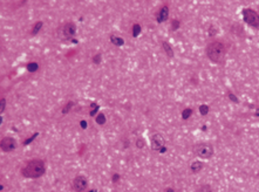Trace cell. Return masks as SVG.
I'll return each mask as SVG.
<instances>
[{
  "mask_svg": "<svg viewBox=\"0 0 259 192\" xmlns=\"http://www.w3.org/2000/svg\"><path fill=\"white\" fill-rule=\"evenodd\" d=\"M45 173V163L41 159H32L21 169V175L27 178H39Z\"/></svg>",
  "mask_w": 259,
  "mask_h": 192,
  "instance_id": "obj_1",
  "label": "cell"
},
{
  "mask_svg": "<svg viewBox=\"0 0 259 192\" xmlns=\"http://www.w3.org/2000/svg\"><path fill=\"white\" fill-rule=\"evenodd\" d=\"M5 110V99H1V113Z\"/></svg>",
  "mask_w": 259,
  "mask_h": 192,
  "instance_id": "obj_25",
  "label": "cell"
},
{
  "mask_svg": "<svg viewBox=\"0 0 259 192\" xmlns=\"http://www.w3.org/2000/svg\"><path fill=\"white\" fill-rule=\"evenodd\" d=\"M139 33H141V26H139V24H135L133 27V35L134 36H137Z\"/></svg>",
  "mask_w": 259,
  "mask_h": 192,
  "instance_id": "obj_17",
  "label": "cell"
},
{
  "mask_svg": "<svg viewBox=\"0 0 259 192\" xmlns=\"http://www.w3.org/2000/svg\"><path fill=\"white\" fill-rule=\"evenodd\" d=\"M93 60H94V62H95V63H99L100 60H101V55H100V54H96V55L93 58Z\"/></svg>",
  "mask_w": 259,
  "mask_h": 192,
  "instance_id": "obj_24",
  "label": "cell"
},
{
  "mask_svg": "<svg viewBox=\"0 0 259 192\" xmlns=\"http://www.w3.org/2000/svg\"><path fill=\"white\" fill-rule=\"evenodd\" d=\"M99 110V106L96 104V103H92V110L89 111V114H90V116H94L95 114H96V111Z\"/></svg>",
  "mask_w": 259,
  "mask_h": 192,
  "instance_id": "obj_18",
  "label": "cell"
},
{
  "mask_svg": "<svg viewBox=\"0 0 259 192\" xmlns=\"http://www.w3.org/2000/svg\"><path fill=\"white\" fill-rule=\"evenodd\" d=\"M202 169H203V164H202L200 162H198V160L192 162V163H191V165H190V170H191L193 173H198Z\"/></svg>",
  "mask_w": 259,
  "mask_h": 192,
  "instance_id": "obj_10",
  "label": "cell"
},
{
  "mask_svg": "<svg viewBox=\"0 0 259 192\" xmlns=\"http://www.w3.org/2000/svg\"><path fill=\"white\" fill-rule=\"evenodd\" d=\"M110 41L113 42L115 46H122V45L124 43V40L122 39V38L116 36L115 34H112V35H110Z\"/></svg>",
  "mask_w": 259,
  "mask_h": 192,
  "instance_id": "obj_12",
  "label": "cell"
},
{
  "mask_svg": "<svg viewBox=\"0 0 259 192\" xmlns=\"http://www.w3.org/2000/svg\"><path fill=\"white\" fill-rule=\"evenodd\" d=\"M173 29H177L178 28V26H179V22H178V20H173Z\"/></svg>",
  "mask_w": 259,
  "mask_h": 192,
  "instance_id": "obj_22",
  "label": "cell"
},
{
  "mask_svg": "<svg viewBox=\"0 0 259 192\" xmlns=\"http://www.w3.org/2000/svg\"><path fill=\"white\" fill-rule=\"evenodd\" d=\"M191 114H192V109H191V108L184 109L183 113H182V117H183V119H188L190 116H191Z\"/></svg>",
  "mask_w": 259,
  "mask_h": 192,
  "instance_id": "obj_15",
  "label": "cell"
},
{
  "mask_svg": "<svg viewBox=\"0 0 259 192\" xmlns=\"http://www.w3.org/2000/svg\"><path fill=\"white\" fill-rule=\"evenodd\" d=\"M243 18L247 25L252 27H259V14L251 8H246L243 11Z\"/></svg>",
  "mask_w": 259,
  "mask_h": 192,
  "instance_id": "obj_5",
  "label": "cell"
},
{
  "mask_svg": "<svg viewBox=\"0 0 259 192\" xmlns=\"http://www.w3.org/2000/svg\"><path fill=\"white\" fill-rule=\"evenodd\" d=\"M119 179H120V176L117 175V173H115V175L113 176V182H114V183H116Z\"/></svg>",
  "mask_w": 259,
  "mask_h": 192,
  "instance_id": "obj_26",
  "label": "cell"
},
{
  "mask_svg": "<svg viewBox=\"0 0 259 192\" xmlns=\"http://www.w3.org/2000/svg\"><path fill=\"white\" fill-rule=\"evenodd\" d=\"M81 126H82V128H83V129H86V128H87V123L85 122V121H81Z\"/></svg>",
  "mask_w": 259,
  "mask_h": 192,
  "instance_id": "obj_28",
  "label": "cell"
},
{
  "mask_svg": "<svg viewBox=\"0 0 259 192\" xmlns=\"http://www.w3.org/2000/svg\"><path fill=\"white\" fill-rule=\"evenodd\" d=\"M76 33V26L74 22H66L59 28V38L62 40L72 39Z\"/></svg>",
  "mask_w": 259,
  "mask_h": 192,
  "instance_id": "obj_3",
  "label": "cell"
},
{
  "mask_svg": "<svg viewBox=\"0 0 259 192\" xmlns=\"http://www.w3.org/2000/svg\"><path fill=\"white\" fill-rule=\"evenodd\" d=\"M199 111H200V114H202V115H206V114L209 113V107L205 106V104L200 106V107H199Z\"/></svg>",
  "mask_w": 259,
  "mask_h": 192,
  "instance_id": "obj_19",
  "label": "cell"
},
{
  "mask_svg": "<svg viewBox=\"0 0 259 192\" xmlns=\"http://www.w3.org/2000/svg\"><path fill=\"white\" fill-rule=\"evenodd\" d=\"M88 192H97V191H96L95 189H92V190H89V191H88Z\"/></svg>",
  "mask_w": 259,
  "mask_h": 192,
  "instance_id": "obj_30",
  "label": "cell"
},
{
  "mask_svg": "<svg viewBox=\"0 0 259 192\" xmlns=\"http://www.w3.org/2000/svg\"><path fill=\"white\" fill-rule=\"evenodd\" d=\"M168 17H169V7L164 5V6L161 7L159 12L156 14V20H157L158 24H162V22L168 20Z\"/></svg>",
  "mask_w": 259,
  "mask_h": 192,
  "instance_id": "obj_9",
  "label": "cell"
},
{
  "mask_svg": "<svg viewBox=\"0 0 259 192\" xmlns=\"http://www.w3.org/2000/svg\"><path fill=\"white\" fill-rule=\"evenodd\" d=\"M88 186V180L85 176H76L73 180V187L76 192H83Z\"/></svg>",
  "mask_w": 259,
  "mask_h": 192,
  "instance_id": "obj_7",
  "label": "cell"
},
{
  "mask_svg": "<svg viewBox=\"0 0 259 192\" xmlns=\"http://www.w3.org/2000/svg\"><path fill=\"white\" fill-rule=\"evenodd\" d=\"M166 146V141L161 134H154L151 136V149L154 151H161Z\"/></svg>",
  "mask_w": 259,
  "mask_h": 192,
  "instance_id": "obj_6",
  "label": "cell"
},
{
  "mask_svg": "<svg viewBox=\"0 0 259 192\" xmlns=\"http://www.w3.org/2000/svg\"><path fill=\"white\" fill-rule=\"evenodd\" d=\"M195 151L197 153V156L200 157L203 159H208L210 158L213 155V146L209 143H200V144H197L196 148H195Z\"/></svg>",
  "mask_w": 259,
  "mask_h": 192,
  "instance_id": "obj_4",
  "label": "cell"
},
{
  "mask_svg": "<svg viewBox=\"0 0 259 192\" xmlns=\"http://www.w3.org/2000/svg\"><path fill=\"white\" fill-rule=\"evenodd\" d=\"M0 145H1L2 151L11 152V151H13L14 149L17 148V141L14 138H12V137H5V138L1 139Z\"/></svg>",
  "mask_w": 259,
  "mask_h": 192,
  "instance_id": "obj_8",
  "label": "cell"
},
{
  "mask_svg": "<svg viewBox=\"0 0 259 192\" xmlns=\"http://www.w3.org/2000/svg\"><path fill=\"white\" fill-rule=\"evenodd\" d=\"M41 27H42V21H38L36 24H34L33 29H32V34L35 35V34L39 33V31L41 29Z\"/></svg>",
  "mask_w": 259,
  "mask_h": 192,
  "instance_id": "obj_14",
  "label": "cell"
},
{
  "mask_svg": "<svg viewBox=\"0 0 259 192\" xmlns=\"http://www.w3.org/2000/svg\"><path fill=\"white\" fill-rule=\"evenodd\" d=\"M209 192H211V191H209Z\"/></svg>",
  "mask_w": 259,
  "mask_h": 192,
  "instance_id": "obj_32",
  "label": "cell"
},
{
  "mask_svg": "<svg viewBox=\"0 0 259 192\" xmlns=\"http://www.w3.org/2000/svg\"><path fill=\"white\" fill-rule=\"evenodd\" d=\"M96 123H99V124H105L106 123V117H105L103 114H99L96 116Z\"/></svg>",
  "mask_w": 259,
  "mask_h": 192,
  "instance_id": "obj_16",
  "label": "cell"
},
{
  "mask_svg": "<svg viewBox=\"0 0 259 192\" xmlns=\"http://www.w3.org/2000/svg\"><path fill=\"white\" fill-rule=\"evenodd\" d=\"M38 68H39V66H38V63H36V62H29V63L27 65V70H28V72H31V73L36 72V70H38Z\"/></svg>",
  "mask_w": 259,
  "mask_h": 192,
  "instance_id": "obj_13",
  "label": "cell"
},
{
  "mask_svg": "<svg viewBox=\"0 0 259 192\" xmlns=\"http://www.w3.org/2000/svg\"><path fill=\"white\" fill-rule=\"evenodd\" d=\"M72 106H73V102H68V104H67L66 108H65V109L62 110V113H63V114H66L67 111L69 110V107H72Z\"/></svg>",
  "mask_w": 259,
  "mask_h": 192,
  "instance_id": "obj_23",
  "label": "cell"
},
{
  "mask_svg": "<svg viewBox=\"0 0 259 192\" xmlns=\"http://www.w3.org/2000/svg\"><path fill=\"white\" fill-rule=\"evenodd\" d=\"M162 46H163V49L166 51V55H168L169 58H173V47L169 45V42L163 41V42H162Z\"/></svg>",
  "mask_w": 259,
  "mask_h": 192,
  "instance_id": "obj_11",
  "label": "cell"
},
{
  "mask_svg": "<svg viewBox=\"0 0 259 192\" xmlns=\"http://www.w3.org/2000/svg\"><path fill=\"white\" fill-rule=\"evenodd\" d=\"M166 192H175L173 189H166Z\"/></svg>",
  "mask_w": 259,
  "mask_h": 192,
  "instance_id": "obj_29",
  "label": "cell"
},
{
  "mask_svg": "<svg viewBox=\"0 0 259 192\" xmlns=\"http://www.w3.org/2000/svg\"><path fill=\"white\" fill-rule=\"evenodd\" d=\"M36 136H38V134H34V135H33V136H32V137H31V138H28V139H27V141H25V142H24V144L26 145V144H28V143H31V142H32V141H33V139L35 138Z\"/></svg>",
  "mask_w": 259,
  "mask_h": 192,
  "instance_id": "obj_21",
  "label": "cell"
},
{
  "mask_svg": "<svg viewBox=\"0 0 259 192\" xmlns=\"http://www.w3.org/2000/svg\"><path fill=\"white\" fill-rule=\"evenodd\" d=\"M224 54H225V46L219 41H215L212 43H210L206 48L208 58L215 63L222 61L224 58Z\"/></svg>",
  "mask_w": 259,
  "mask_h": 192,
  "instance_id": "obj_2",
  "label": "cell"
},
{
  "mask_svg": "<svg viewBox=\"0 0 259 192\" xmlns=\"http://www.w3.org/2000/svg\"><path fill=\"white\" fill-rule=\"evenodd\" d=\"M256 116H259V109H257V111H256Z\"/></svg>",
  "mask_w": 259,
  "mask_h": 192,
  "instance_id": "obj_31",
  "label": "cell"
},
{
  "mask_svg": "<svg viewBox=\"0 0 259 192\" xmlns=\"http://www.w3.org/2000/svg\"><path fill=\"white\" fill-rule=\"evenodd\" d=\"M136 146H137L139 149H142V148L144 146V141L142 138H137V141H136Z\"/></svg>",
  "mask_w": 259,
  "mask_h": 192,
  "instance_id": "obj_20",
  "label": "cell"
},
{
  "mask_svg": "<svg viewBox=\"0 0 259 192\" xmlns=\"http://www.w3.org/2000/svg\"><path fill=\"white\" fill-rule=\"evenodd\" d=\"M229 96H230V99L232 100V101H234V102H238V100H237V97H236L234 95H232V94H229Z\"/></svg>",
  "mask_w": 259,
  "mask_h": 192,
  "instance_id": "obj_27",
  "label": "cell"
}]
</instances>
